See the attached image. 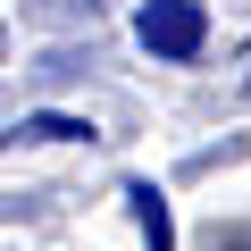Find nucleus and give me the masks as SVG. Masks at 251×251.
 <instances>
[{
  "instance_id": "1",
  "label": "nucleus",
  "mask_w": 251,
  "mask_h": 251,
  "mask_svg": "<svg viewBox=\"0 0 251 251\" xmlns=\"http://www.w3.org/2000/svg\"><path fill=\"white\" fill-rule=\"evenodd\" d=\"M134 42H143L151 59L184 67V59H201V42H209V9H201V0H143V9H134Z\"/></svg>"
},
{
  "instance_id": "2",
  "label": "nucleus",
  "mask_w": 251,
  "mask_h": 251,
  "mask_svg": "<svg viewBox=\"0 0 251 251\" xmlns=\"http://www.w3.org/2000/svg\"><path fill=\"white\" fill-rule=\"evenodd\" d=\"M0 143H25V151H42V143H92V126H84V117H67V109H25Z\"/></svg>"
},
{
  "instance_id": "3",
  "label": "nucleus",
  "mask_w": 251,
  "mask_h": 251,
  "mask_svg": "<svg viewBox=\"0 0 251 251\" xmlns=\"http://www.w3.org/2000/svg\"><path fill=\"white\" fill-rule=\"evenodd\" d=\"M126 209H134V226H143L151 251H176V218H168V193L159 184H126Z\"/></svg>"
},
{
  "instance_id": "4",
  "label": "nucleus",
  "mask_w": 251,
  "mask_h": 251,
  "mask_svg": "<svg viewBox=\"0 0 251 251\" xmlns=\"http://www.w3.org/2000/svg\"><path fill=\"white\" fill-rule=\"evenodd\" d=\"M17 17H25V25H84V34H92V25L109 17V0H17Z\"/></svg>"
},
{
  "instance_id": "5",
  "label": "nucleus",
  "mask_w": 251,
  "mask_h": 251,
  "mask_svg": "<svg viewBox=\"0 0 251 251\" xmlns=\"http://www.w3.org/2000/svg\"><path fill=\"white\" fill-rule=\"evenodd\" d=\"M92 67H100L92 50H42V59H34V75H42V84H75V75H92Z\"/></svg>"
},
{
  "instance_id": "6",
  "label": "nucleus",
  "mask_w": 251,
  "mask_h": 251,
  "mask_svg": "<svg viewBox=\"0 0 251 251\" xmlns=\"http://www.w3.org/2000/svg\"><path fill=\"white\" fill-rule=\"evenodd\" d=\"M243 151H251L243 134H234V143H218V151H193V159H184V176H209V168H226V159H243Z\"/></svg>"
},
{
  "instance_id": "7",
  "label": "nucleus",
  "mask_w": 251,
  "mask_h": 251,
  "mask_svg": "<svg viewBox=\"0 0 251 251\" xmlns=\"http://www.w3.org/2000/svg\"><path fill=\"white\" fill-rule=\"evenodd\" d=\"M218 243H226V251H251V226H226Z\"/></svg>"
},
{
  "instance_id": "8",
  "label": "nucleus",
  "mask_w": 251,
  "mask_h": 251,
  "mask_svg": "<svg viewBox=\"0 0 251 251\" xmlns=\"http://www.w3.org/2000/svg\"><path fill=\"white\" fill-rule=\"evenodd\" d=\"M0 50H9V34H0Z\"/></svg>"
}]
</instances>
